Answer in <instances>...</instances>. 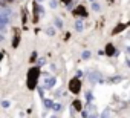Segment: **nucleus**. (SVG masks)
Here are the masks:
<instances>
[{
  "mask_svg": "<svg viewBox=\"0 0 130 118\" xmlns=\"http://www.w3.org/2000/svg\"><path fill=\"white\" fill-rule=\"evenodd\" d=\"M15 31V34H14V37H12V48L15 49V48H19V45H20V32H19V29H14Z\"/></svg>",
  "mask_w": 130,
  "mask_h": 118,
  "instance_id": "5",
  "label": "nucleus"
},
{
  "mask_svg": "<svg viewBox=\"0 0 130 118\" xmlns=\"http://www.w3.org/2000/svg\"><path fill=\"white\" fill-rule=\"evenodd\" d=\"M61 2H63V3H66V5H68V3H71V0H61Z\"/></svg>",
  "mask_w": 130,
  "mask_h": 118,
  "instance_id": "13",
  "label": "nucleus"
},
{
  "mask_svg": "<svg viewBox=\"0 0 130 118\" xmlns=\"http://www.w3.org/2000/svg\"><path fill=\"white\" fill-rule=\"evenodd\" d=\"M75 29H77V31H83V22H81V20L75 22Z\"/></svg>",
  "mask_w": 130,
  "mask_h": 118,
  "instance_id": "9",
  "label": "nucleus"
},
{
  "mask_svg": "<svg viewBox=\"0 0 130 118\" xmlns=\"http://www.w3.org/2000/svg\"><path fill=\"white\" fill-rule=\"evenodd\" d=\"M55 23H57V26H58V28H61V26H63V23L60 22V19H57V20H55Z\"/></svg>",
  "mask_w": 130,
  "mask_h": 118,
  "instance_id": "11",
  "label": "nucleus"
},
{
  "mask_svg": "<svg viewBox=\"0 0 130 118\" xmlns=\"http://www.w3.org/2000/svg\"><path fill=\"white\" fill-rule=\"evenodd\" d=\"M54 83H55V78H54V77L46 78V81H44V87H46V89H47V87H52V86H54Z\"/></svg>",
  "mask_w": 130,
  "mask_h": 118,
  "instance_id": "8",
  "label": "nucleus"
},
{
  "mask_svg": "<svg viewBox=\"0 0 130 118\" xmlns=\"http://www.w3.org/2000/svg\"><path fill=\"white\" fill-rule=\"evenodd\" d=\"M74 16L87 17V9H86V6H83V5H78V6H77V9L74 11Z\"/></svg>",
  "mask_w": 130,
  "mask_h": 118,
  "instance_id": "4",
  "label": "nucleus"
},
{
  "mask_svg": "<svg viewBox=\"0 0 130 118\" xmlns=\"http://www.w3.org/2000/svg\"><path fill=\"white\" fill-rule=\"evenodd\" d=\"M106 55H107V57L115 55V46H113L112 43H107V45H106Z\"/></svg>",
  "mask_w": 130,
  "mask_h": 118,
  "instance_id": "6",
  "label": "nucleus"
},
{
  "mask_svg": "<svg viewBox=\"0 0 130 118\" xmlns=\"http://www.w3.org/2000/svg\"><path fill=\"white\" fill-rule=\"evenodd\" d=\"M128 28V23H118L113 29H112V35H118V34H121L122 31H125Z\"/></svg>",
  "mask_w": 130,
  "mask_h": 118,
  "instance_id": "3",
  "label": "nucleus"
},
{
  "mask_svg": "<svg viewBox=\"0 0 130 118\" xmlns=\"http://www.w3.org/2000/svg\"><path fill=\"white\" fill-rule=\"evenodd\" d=\"M68 87H69V91H71L72 94L78 95V94L81 92V81H80V78H78V77H74V78H71V80H69V84H68Z\"/></svg>",
  "mask_w": 130,
  "mask_h": 118,
  "instance_id": "2",
  "label": "nucleus"
},
{
  "mask_svg": "<svg viewBox=\"0 0 130 118\" xmlns=\"http://www.w3.org/2000/svg\"><path fill=\"white\" fill-rule=\"evenodd\" d=\"M93 9H95V11H100V5L95 3V5H93Z\"/></svg>",
  "mask_w": 130,
  "mask_h": 118,
  "instance_id": "12",
  "label": "nucleus"
},
{
  "mask_svg": "<svg viewBox=\"0 0 130 118\" xmlns=\"http://www.w3.org/2000/svg\"><path fill=\"white\" fill-rule=\"evenodd\" d=\"M72 107L77 110V112H81L83 110V103H81V100H74V103H72Z\"/></svg>",
  "mask_w": 130,
  "mask_h": 118,
  "instance_id": "7",
  "label": "nucleus"
},
{
  "mask_svg": "<svg viewBox=\"0 0 130 118\" xmlns=\"http://www.w3.org/2000/svg\"><path fill=\"white\" fill-rule=\"evenodd\" d=\"M89 57H90V52H89V51L83 52V58H89Z\"/></svg>",
  "mask_w": 130,
  "mask_h": 118,
  "instance_id": "10",
  "label": "nucleus"
},
{
  "mask_svg": "<svg viewBox=\"0 0 130 118\" xmlns=\"http://www.w3.org/2000/svg\"><path fill=\"white\" fill-rule=\"evenodd\" d=\"M38 77H40V68L38 66H32L28 71V75H26V86H28L29 91H34L37 87Z\"/></svg>",
  "mask_w": 130,
  "mask_h": 118,
  "instance_id": "1",
  "label": "nucleus"
},
{
  "mask_svg": "<svg viewBox=\"0 0 130 118\" xmlns=\"http://www.w3.org/2000/svg\"><path fill=\"white\" fill-rule=\"evenodd\" d=\"M2 58H3V54H2V52H0V62H2Z\"/></svg>",
  "mask_w": 130,
  "mask_h": 118,
  "instance_id": "14",
  "label": "nucleus"
}]
</instances>
